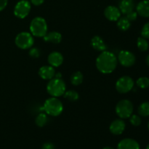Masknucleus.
Listing matches in <instances>:
<instances>
[{
  "label": "nucleus",
  "instance_id": "nucleus-1",
  "mask_svg": "<svg viewBox=\"0 0 149 149\" xmlns=\"http://www.w3.org/2000/svg\"><path fill=\"white\" fill-rule=\"evenodd\" d=\"M118 60L116 55L109 51H103L96 59V67L103 74H111L116 68Z\"/></svg>",
  "mask_w": 149,
  "mask_h": 149
},
{
  "label": "nucleus",
  "instance_id": "nucleus-2",
  "mask_svg": "<svg viewBox=\"0 0 149 149\" xmlns=\"http://www.w3.org/2000/svg\"><path fill=\"white\" fill-rule=\"evenodd\" d=\"M44 111L51 116H58L63 111V106L61 100L55 97H49L44 103Z\"/></svg>",
  "mask_w": 149,
  "mask_h": 149
},
{
  "label": "nucleus",
  "instance_id": "nucleus-3",
  "mask_svg": "<svg viewBox=\"0 0 149 149\" xmlns=\"http://www.w3.org/2000/svg\"><path fill=\"white\" fill-rule=\"evenodd\" d=\"M47 91L52 97H61L66 91V86L62 79L52 78L47 84Z\"/></svg>",
  "mask_w": 149,
  "mask_h": 149
},
{
  "label": "nucleus",
  "instance_id": "nucleus-4",
  "mask_svg": "<svg viewBox=\"0 0 149 149\" xmlns=\"http://www.w3.org/2000/svg\"><path fill=\"white\" fill-rule=\"evenodd\" d=\"M30 31L33 36L36 37H44L47 33V24L45 18L36 17L30 23Z\"/></svg>",
  "mask_w": 149,
  "mask_h": 149
},
{
  "label": "nucleus",
  "instance_id": "nucleus-5",
  "mask_svg": "<svg viewBox=\"0 0 149 149\" xmlns=\"http://www.w3.org/2000/svg\"><path fill=\"white\" fill-rule=\"evenodd\" d=\"M133 104L129 100H122L116 106V113L120 119H127L130 117L133 112Z\"/></svg>",
  "mask_w": 149,
  "mask_h": 149
},
{
  "label": "nucleus",
  "instance_id": "nucleus-6",
  "mask_svg": "<svg viewBox=\"0 0 149 149\" xmlns=\"http://www.w3.org/2000/svg\"><path fill=\"white\" fill-rule=\"evenodd\" d=\"M15 42L17 47L22 49H27L31 47L34 43L33 35L29 32H21L16 36Z\"/></svg>",
  "mask_w": 149,
  "mask_h": 149
},
{
  "label": "nucleus",
  "instance_id": "nucleus-7",
  "mask_svg": "<svg viewBox=\"0 0 149 149\" xmlns=\"http://www.w3.org/2000/svg\"><path fill=\"white\" fill-rule=\"evenodd\" d=\"M134 82L133 79L130 77L124 76L120 77L116 82V89L119 93L125 94L129 93L133 89Z\"/></svg>",
  "mask_w": 149,
  "mask_h": 149
},
{
  "label": "nucleus",
  "instance_id": "nucleus-8",
  "mask_svg": "<svg viewBox=\"0 0 149 149\" xmlns=\"http://www.w3.org/2000/svg\"><path fill=\"white\" fill-rule=\"evenodd\" d=\"M31 3L27 0H20L16 4L14 8V15L20 19H23L28 16L31 11Z\"/></svg>",
  "mask_w": 149,
  "mask_h": 149
},
{
  "label": "nucleus",
  "instance_id": "nucleus-9",
  "mask_svg": "<svg viewBox=\"0 0 149 149\" xmlns=\"http://www.w3.org/2000/svg\"><path fill=\"white\" fill-rule=\"evenodd\" d=\"M117 60L123 66L131 67L135 64L136 58L132 52L128 50H121L118 55Z\"/></svg>",
  "mask_w": 149,
  "mask_h": 149
},
{
  "label": "nucleus",
  "instance_id": "nucleus-10",
  "mask_svg": "<svg viewBox=\"0 0 149 149\" xmlns=\"http://www.w3.org/2000/svg\"><path fill=\"white\" fill-rule=\"evenodd\" d=\"M104 15L110 21H117L121 17V12L115 6H108L104 10Z\"/></svg>",
  "mask_w": 149,
  "mask_h": 149
},
{
  "label": "nucleus",
  "instance_id": "nucleus-11",
  "mask_svg": "<svg viewBox=\"0 0 149 149\" xmlns=\"http://www.w3.org/2000/svg\"><path fill=\"white\" fill-rule=\"evenodd\" d=\"M125 127H126V125L123 119H119L111 122L109 127V130L112 134L115 135H119L122 134V132L125 131Z\"/></svg>",
  "mask_w": 149,
  "mask_h": 149
},
{
  "label": "nucleus",
  "instance_id": "nucleus-12",
  "mask_svg": "<svg viewBox=\"0 0 149 149\" xmlns=\"http://www.w3.org/2000/svg\"><path fill=\"white\" fill-rule=\"evenodd\" d=\"M55 70L54 67L51 65H44L39 70V75L45 80H50L55 77Z\"/></svg>",
  "mask_w": 149,
  "mask_h": 149
},
{
  "label": "nucleus",
  "instance_id": "nucleus-13",
  "mask_svg": "<svg viewBox=\"0 0 149 149\" xmlns=\"http://www.w3.org/2000/svg\"><path fill=\"white\" fill-rule=\"evenodd\" d=\"M48 63L52 67H58L63 62V56L62 54L57 51L51 52L47 58Z\"/></svg>",
  "mask_w": 149,
  "mask_h": 149
},
{
  "label": "nucleus",
  "instance_id": "nucleus-14",
  "mask_svg": "<svg viewBox=\"0 0 149 149\" xmlns=\"http://www.w3.org/2000/svg\"><path fill=\"white\" fill-rule=\"evenodd\" d=\"M117 149H140V145L135 140L125 138L119 143Z\"/></svg>",
  "mask_w": 149,
  "mask_h": 149
},
{
  "label": "nucleus",
  "instance_id": "nucleus-15",
  "mask_svg": "<svg viewBox=\"0 0 149 149\" xmlns=\"http://www.w3.org/2000/svg\"><path fill=\"white\" fill-rule=\"evenodd\" d=\"M118 8L120 10L121 13L127 15V13L134 10L135 1H134V0H120Z\"/></svg>",
  "mask_w": 149,
  "mask_h": 149
},
{
  "label": "nucleus",
  "instance_id": "nucleus-16",
  "mask_svg": "<svg viewBox=\"0 0 149 149\" xmlns=\"http://www.w3.org/2000/svg\"><path fill=\"white\" fill-rule=\"evenodd\" d=\"M91 45L93 49L99 52L107 50V46L106 43L103 39L99 36H95L94 37H93V39H91Z\"/></svg>",
  "mask_w": 149,
  "mask_h": 149
},
{
  "label": "nucleus",
  "instance_id": "nucleus-17",
  "mask_svg": "<svg viewBox=\"0 0 149 149\" xmlns=\"http://www.w3.org/2000/svg\"><path fill=\"white\" fill-rule=\"evenodd\" d=\"M137 13L143 17H149V1L143 0L136 6Z\"/></svg>",
  "mask_w": 149,
  "mask_h": 149
},
{
  "label": "nucleus",
  "instance_id": "nucleus-18",
  "mask_svg": "<svg viewBox=\"0 0 149 149\" xmlns=\"http://www.w3.org/2000/svg\"><path fill=\"white\" fill-rule=\"evenodd\" d=\"M44 41L54 44H59L62 41V35L58 31H52L47 33L43 37Z\"/></svg>",
  "mask_w": 149,
  "mask_h": 149
},
{
  "label": "nucleus",
  "instance_id": "nucleus-19",
  "mask_svg": "<svg viewBox=\"0 0 149 149\" xmlns=\"http://www.w3.org/2000/svg\"><path fill=\"white\" fill-rule=\"evenodd\" d=\"M131 23L126 17H120L117 20V27L122 31H126L130 28Z\"/></svg>",
  "mask_w": 149,
  "mask_h": 149
},
{
  "label": "nucleus",
  "instance_id": "nucleus-20",
  "mask_svg": "<svg viewBox=\"0 0 149 149\" xmlns=\"http://www.w3.org/2000/svg\"><path fill=\"white\" fill-rule=\"evenodd\" d=\"M84 77H83L82 73L80 71H76L73 73L71 77V82L73 85L78 86L82 83Z\"/></svg>",
  "mask_w": 149,
  "mask_h": 149
},
{
  "label": "nucleus",
  "instance_id": "nucleus-21",
  "mask_svg": "<svg viewBox=\"0 0 149 149\" xmlns=\"http://www.w3.org/2000/svg\"><path fill=\"white\" fill-rule=\"evenodd\" d=\"M48 122V117L47 116V113H41L37 115L35 119V123L39 127H42L45 125H47Z\"/></svg>",
  "mask_w": 149,
  "mask_h": 149
},
{
  "label": "nucleus",
  "instance_id": "nucleus-22",
  "mask_svg": "<svg viewBox=\"0 0 149 149\" xmlns=\"http://www.w3.org/2000/svg\"><path fill=\"white\" fill-rule=\"evenodd\" d=\"M138 114L141 116H149V102H143L139 106L138 109Z\"/></svg>",
  "mask_w": 149,
  "mask_h": 149
},
{
  "label": "nucleus",
  "instance_id": "nucleus-23",
  "mask_svg": "<svg viewBox=\"0 0 149 149\" xmlns=\"http://www.w3.org/2000/svg\"><path fill=\"white\" fill-rule=\"evenodd\" d=\"M137 46L140 50L142 51V52H145L148 49L149 44L146 39L141 36L137 40Z\"/></svg>",
  "mask_w": 149,
  "mask_h": 149
},
{
  "label": "nucleus",
  "instance_id": "nucleus-24",
  "mask_svg": "<svg viewBox=\"0 0 149 149\" xmlns=\"http://www.w3.org/2000/svg\"><path fill=\"white\" fill-rule=\"evenodd\" d=\"M63 96L65 98L70 101H77L79 97V95L75 90H67L64 93Z\"/></svg>",
  "mask_w": 149,
  "mask_h": 149
},
{
  "label": "nucleus",
  "instance_id": "nucleus-25",
  "mask_svg": "<svg viewBox=\"0 0 149 149\" xmlns=\"http://www.w3.org/2000/svg\"><path fill=\"white\" fill-rule=\"evenodd\" d=\"M137 86L141 89H147L149 87V78L146 77H140L136 81Z\"/></svg>",
  "mask_w": 149,
  "mask_h": 149
},
{
  "label": "nucleus",
  "instance_id": "nucleus-26",
  "mask_svg": "<svg viewBox=\"0 0 149 149\" xmlns=\"http://www.w3.org/2000/svg\"><path fill=\"white\" fill-rule=\"evenodd\" d=\"M130 122L131 125H133L135 127H138L141 125L142 120H141V116L136 114H132L130 117Z\"/></svg>",
  "mask_w": 149,
  "mask_h": 149
},
{
  "label": "nucleus",
  "instance_id": "nucleus-27",
  "mask_svg": "<svg viewBox=\"0 0 149 149\" xmlns=\"http://www.w3.org/2000/svg\"><path fill=\"white\" fill-rule=\"evenodd\" d=\"M141 36L146 39H149V22L143 26L141 30Z\"/></svg>",
  "mask_w": 149,
  "mask_h": 149
},
{
  "label": "nucleus",
  "instance_id": "nucleus-28",
  "mask_svg": "<svg viewBox=\"0 0 149 149\" xmlns=\"http://www.w3.org/2000/svg\"><path fill=\"white\" fill-rule=\"evenodd\" d=\"M41 55V52L39 49H38L37 47H33L30 49L29 51V55H30L31 58H39Z\"/></svg>",
  "mask_w": 149,
  "mask_h": 149
},
{
  "label": "nucleus",
  "instance_id": "nucleus-29",
  "mask_svg": "<svg viewBox=\"0 0 149 149\" xmlns=\"http://www.w3.org/2000/svg\"><path fill=\"white\" fill-rule=\"evenodd\" d=\"M125 17H127V18L128 19V20H130V21H134V20H135L137 19V17H138V13H137V12L135 11H132L130 12V13H127V14L126 15V16Z\"/></svg>",
  "mask_w": 149,
  "mask_h": 149
},
{
  "label": "nucleus",
  "instance_id": "nucleus-30",
  "mask_svg": "<svg viewBox=\"0 0 149 149\" xmlns=\"http://www.w3.org/2000/svg\"><path fill=\"white\" fill-rule=\"evenodd\" d=\"M42 149H55V146H54L53 143L50 142H47L43 144L42 146Z\"/></svg>",
  "mask_w": 149,
  "mask_h": 149
},
{
  "label": "nucleus",
  "instance_id": "nucleus-31",
  "mask_svg": "<svg viewBox=\"0 0 149 149\" xmlns=\"http://www.w3.org/2000/svg\"><path fill=\"white\" fill-rule=\"evenodd\" d=\"M8 0H0V12L2 11L7 5Z\"/></svg>",
  "mask_w": 149,
  "mask_h": 149
},
{
  "label": "nucleus",
  "instance_id": "nucleus-32",
  "mask_svg": "<svg viewBox=\"0 0 149 149\" xmlns=\"http://www.w3.org/2000/svg\"><path fill=\"white\" fill-rule=\"evenodd\" d=\"M45 0H31V2L34 6H39L44 3Z\"/></svg>",
  "mask_w": 149,
  "mask_h": 149
},
{
  "label": "nucleus",
  "instance_id": "nucleus-33",
  "mask_svg": "<svg viewBox=\"0 0 149 149\" xmlns=\"http://www.w3.org/2000/svg\"><path fill=\"white\" fill-rule=\"evenodd\" d=\"M146 64L148 65V66L149 67V55L146 57Z\"/></svg>",
  "mask_w": 149,
  "mask_h": 149
},
{
  "label": "nucleus",
  "instance_id": "nucleus-34",
  "mask_svg": "<svg viewBox=\"0 0 149 149\" xmlns=\"http://www.w3.org/2000/svg\"><path fill=\"white\" fill-rule=\"evenodd\" d=\"M103 149H113V148H111V147H109V146H107V147H105V148H103Z\"/></svg>",
  "mask_w": 149,
  "mask_h": 149
},
{
  "label": "nucleus",
  "instance_id": "nucleus-35",
  "mask_svg": "<svg viewBox=\"0 0 149 149\" xmlns=\"http://www.w3.org/2000/svg\"><path fill=\"white\" fill-rule=\"evenodd\" d=\"M146 149H149V144L148 146H147V147H146Z\"/></svg>",
  "mask_w": 149,
  "mask_h": 149
},
{
  "label": "nucleus",
  "instance_id": "nucleus-36",
  "mask_svg": "<svg viewBox=\"0 0 149 149\" xmlns=\"http://www.w3.org/2000/svg\"><path fill=\"white\" fill-rule=\"evenodd\" d=\"M148 130H149V122H148Z\"/></svg>",
  "mask_w": 149,
  "mask_h": 149
},
{
  "label": "nucleus",
  "instance_id": "nucleus-37",
  "mask_svg": "<svg viewBox=\"0 0 149 149\" xmlns=\"http://www.w3.org/2000/svg\"><path fill=\"white\" fill-rule=\"evenodd\" d=\"M146 1H149V0H146Z\"/></svg>",
  "mask_w": 149,
  "mask_h": 149
}]
</instances>
